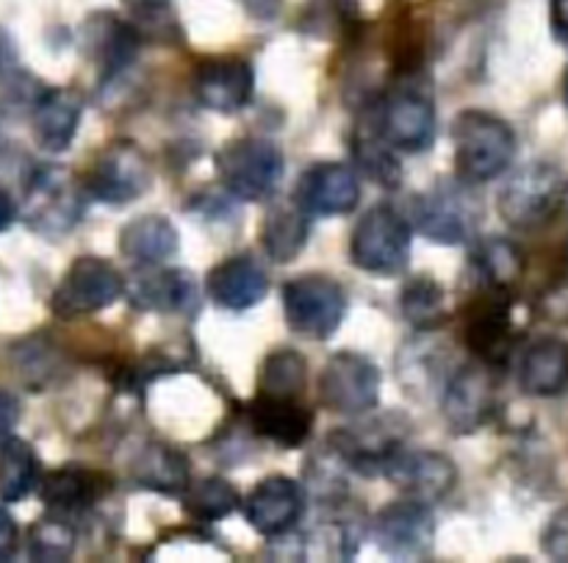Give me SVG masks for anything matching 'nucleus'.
Listing matches in <instances>:
<instances>
[{
  "label": "nucleus",
  "instance_id": "f257e3e1",
  "mask_svg": "<svg viewBox=\"0 0 568 563\" xmlns=\"http://www.w3.org/2000/svg\"><path fill=\"white\" fill-rule=\"evenodd\" d=\"M453 139L455 167L466 183L494 181L516 155L514 128L488 111H460L453 122Z\"/></svg>",
  "mask_w": 568,
  "mask_h": 563
},
{
  "label": "nucleus",
  "instance_id": "f03ea898",
  "mask_svg": "<svg viewBox=\"0 0 568 563\" xmlns=\"http://www.w3.org/2000/svg\"><path fill=\"white\" fill-rule=\"evenodd\" d=\"M286 159L281 148L264 137L231 139L216 153V175L239 200H266L281 183Z\"/></svg>",
  "mask_w": 568,
  "mask_h": 563
},
{
  "label": "nucleus",
  "instance_id": "7ed1b4c3",
  "mask_svg": "<svg viewBox=\"0 0 568 563\" xmlns=\"http://www.w3.org/2000/svg\"><path fill=\"white\" fill-rule=\"evenodd\" d=\"M347 314V294L342 283L322 272H308L283 286V316L288 331L303 339L325 342Z\"/></svg>",
  "mask_w": 568,
  "mask_h": 563
},
{
  "label": "nucleus",
  "instance_id": "20e7f679",
  "mask_svg": "<svg viewBox=\"0 0 568 563\" xmlns=\"http://www.w3.org/2000/svg\"><path fill=\"white\" fill-rule=\"evenodd\" d=\"M566 198V178L558 167L536 164L521 167L499 192V214L519 231H532L552 220Z\"/></svg>",
  "mask_w": 568,
  "mask_h": 563
},
{
  "label": "nucleus",
  "instance_id": "39448f33",
  "mask_svg": "<svg viewBox=\"0 0 568 563\" xmlns=\"http://www.w3.org/2000/svg\"><path fill=\"white\" fill-rule=\"evenodd\" d=\"M349 259L369 275L392 278L410 261V228L388 205L369 209L349 239Z\"/></svg>",
  "mask_w": 568,
  "mask_h": 563
},
{
  "label": "nucleus",
  "instance_id": "423d86ee",
  "mask_svg": "<svg viewBox=\"0 0 568 563\" xmlns=\"http://www.w3.org/2000/svg\"><path fill=\"white\" fill-rule=\"evenodd\" d=\"M125 292V281L111 261L98 255H81L70 264L67 275L55 286L50 298V309L61 320H78V316L98 314L109 309Z\"/></svg>",
  "mask_w": 568,
  "mask_h": 563
},
{
  "label": "nucleus",
  "instance_id": "0eeeda50",
  "mask_svg": "<svg viewBox=\"0 0 568 563\" xmlns=\"http://www.w3.org/2000/svg\"><path fill=\"white\" fill-rule=\"evenodd\" d=\"M150 187H153L150 161L144 150L131 139H116V142L105 144L83 181L89 198L111 205L131 203V200L142 198Z\"/></svg>",
  "mask_w": 568,
  "mask_h": 563
},
{
  "label": "nucleus",
  "instance_id": "6e6552de",
  "mask_svg": "<svg viewBox=\"0 0 568 563\" xmlns=\"http://www.w3.org/2000/svg\"><path fill=\"white\" fill-rule=\"evenodd\" d=\"M375 128L394 150L425 153L436 139V105L416 87H399L377 105Z\"/></svg>",
  "mask_w": 568,
  "mask_h": 563
},
{
  "label": "nucleus",
  "instance_id": "1a4fd4ad",
  "mask_svg": "<svg viewBox=\"0 0 568 563\" xmlns=\"http://www.w3.org/2000/svg\"><path fill=\"white\" fill-rule=\"evenodd\" d=\"M381 398V370L366 355L336 353L320 375V400L342 416L366 414Z\"/></svg>",
  "mask_w": 568,
  "mask_h": 563
},
{
  "label": "nucleus",
  "instance_id": "9d476101",
  "mask_svg": "<svg viewBox=\"0 0 568 563\" xmlns=\"http://www.w3.org/2000/svg\"><path fill=\"white\" fill-rule=\"evenodd\" d=\"M372 536H375L377 547L392 559L419 561L433 550L436 522H433L427 503L416 497L399 500V503L386 505L375 516Z\"/></svg>",
  "mask_w": 568,
  "mask_h": 563
},
{
  "label": "nucleus",
  "instance_id": "9b49d317",
  "mask_svg": "<svg viewBox=\"0 0 568 563\" xmlns=\"http://www.w3.org/2000/svg\"><path fill=\"white\" fill-rule=\"evenodd\" d=\"M414 225L430 242L460 244L471 237L477 225L475 200L455 183H442L427 189L414 205Z\"/></svg>",
  "mask_w": 568,
  "mask_h": 563
},
{
  "label": "nucleus",
  "instance_id": "f8f14e48",
  "mask_svg": "<svg viewBox=\"0 0 568 563\" xmlns=\"http://www.w3.org/2000/svg\"><path fill=\"white\" fill-rule=\"evenodd\" d=\"M466 348L486 364H505L514 348L508 289L483 286L480 298L469 305L466 316Z\"/></svg>",
  "mask_w": 568,
  "mask_h": 563
},
{
  "label": "nucleus",
  "instance_id": "ddd939ff",
  "mask_svg": "<svg viewBox=\"0 0 568 563\" xmlns=\"http://www.w3.org/2000/svg\"><path fill=\"white\" fill-rule=\"evenodd\" d=\"M125 292L136 311L192 316L200 309L197 278L181 267L178 270H155L153 264H148L131 278Z\"/></svg>",
  "mask_w": 568,
  "mask_h": 563
},
{
  "label": "nucleus",
  "instance_id": "4468645a",
  "mask_svg": "<svg viewBox=\"0 0 568 563\" xmlns=\"http://www.w3.org/2000/svg\"><path fill=\"white\" fill-rule=\"evenodd\" d=\"M255 72L247 59L239 56H220L205 59L194 72V98L200 105L220 114H236L253 100Z\"/></svg>",
  "mask_w": 568,
  "mask_h": 563
},
{
  "label": "nucleus",
  "instance_id": "2eb2a0df",
  "mask_svg": "<svg viewBox=\"0 0 568 563\" xmlns=\"http://www.w3.org/2000/svg\"><path fill=\"white\" fill-rule=\"evenodd\" d=\"M383 477H388L394 486L403 489L410 497L422 500V503H436L453 492L455 483H458V470L442 453L399 448L388 459Z\"/></svg>",
  "mask_w": 568,
  "mask_h": 563
},
{
  "label": "nucleus",
  "instance_id": "dca6fc26",
  "mask_svg": "<svg viewBox=\"0 0 568 563\" xmlns=\"http://www.w3.org/2000/svg\"><path fill=\"white\" fill-rule=\"evenodd\" d=\"M81 194L61 170H39L26 194L28 225L44 233H64L81 217Z\"/></svg>",
  "mask_w": 568,
  "mask_h": 563
},
{
  "label": "nucleus",
  "instance_id": "f3484780",
  "mask_svg": "<svg viewBox=\"0 0 568 563\" xmlns=\"http://www.w3.org/2000/svg\"><path fill=\"white\" fill-rule=\"evenodd\" d=\"M361 187L349 167L320 161L300 175L294 200L314 217H342L358 205Z\"/></svg>",
  "mask_w": 568,
  "mask_h": 563
},
{
  "label": "nucleus",
  "instance_id": "a211bd4d",
  "mask_svg": "<svg viewBox=\"0 0 568 563\" xmlns=\"http://www.w3.org/2000/svg\"><path fill=\"white\" fill-rule=\"evenodd\" d=\"M305 511V492L292 477H266L244 500V516L261 536H286Z\"/></svg>",
  "mask_w": 568,
  "mask_h": 563
},
{
  "label": "nucleus",
  "instance_id": "6ab92c4d",
  "mask_svg": "<svg viewBox=\"0 0 568 563\" xmlns=\"http://www.w3.org/2000/svg\"><path fill=\"white\" fill-rule=\"evenodd\" d=\"M139 44H142V33L111 11H98L83 26V48L103 81L131 67L139 53Z\"/></svg>",
  "mask_w": 568,
  "mask_h": 563
},
{
  "label": "nucleus",
  "instance_id": "aec40b11",
  "mask_svg": "<svg viewBox=\"0 0 568 563\" xmlns=\"http://www.w3.org/2000/svg\"><path fill=\"white\" fill-rule=\"evenodd\" d=\"M205 289L220 309L247 311L266 298L270 278L253 255H233L211 270Z\"/></svg>",
  "mask_w": 568,
  "mask_h": 563
},
{
  "label": "nucleus",
  "instance_id": "412c9836",
  "mask_svg": "<svg viewBox=\"0 0 568 563\" xmlns=\"http://www.w3.org/2000/svg\"><path fill=\"white\" fill-rule=\"evenodd\" d=\"M494 409V381L486 366H466L444 394V416L455 433H471L483 428Z\"/></svg>",
  "mask_w": 568,
  "mask_h": 563
},
{
  "label": "nucleus",
  "instance_id": "4be33fe9",
  "mask_svg": "<svg viewBox=\"0 0 568 563\" xmlns=\"http://www.w3.org/2000/svg\"><path fill=\"white\" fill-rule=\"evenodd\" d=\"M105 481L94 470L87 466H61V470L48 472L39 481V497L50 514L78 516L94 509V503L103 494Z\"/></svg>",
  "mask_w": 568,
  "mask_h": 563
},
{
  "label": "nucleus",
  "instance_id": "5701e85b",
  "mask_svg": "<svg viewBox=\"0 0 568 563\" xmlns=\"http://www.w3.org/2000/svg\"><path fill=\"white\" fill-rule=\"evenodd\" d=\"M250 428L277 448L294 450L311 436V411L297 398H255L247 409Z\"/></svg>",
  "mask_w": 568,
  "mask_h": 563
},
{
  "label": "nucleus",
  "instance_id": "b1692460",
  "mask_svg": "<svg viewBox=\"0 0 568 563\" xmlns=\"http://www.w3.org/2000/svg\"><path fill=\"white\" fill-rule=\"evenodd\" d=\"M81 125V100L67 89H48L33 103V137L48 153H64Z\"/></svg>",
  "mask_w": 568,
  "mask_h": 563
},
{
  "label": "nucleus",
  "instance_id": "393cba45",
  "mask_svg": "<svg viewBox=\"0 0 568 563\" xmlns=\"http://www.w3.org/2000/svg\"><path fill=\"white\" fill-rule=\"evenodd\" d=\"M521 392L530 398H558L568 389V344L560 339H538L519 366Z\"/></svg>",
  "mask_w": 568,
  "mask_h": 563
},
{
  "label": "nucleus",
  "instance_id": "a878e982",
  "mask_svg": "<svg viewBox=\"0 0 568 563\" xmlns=\"http://www.w3.org/2000/svg\"><path fill=\"white\" fill-rule=\"evenodd\" d=\"M131 477L136 486L164 497H183L192 486L186 455L170 444H148L133 461Z\"/></svg>",
  "mask_w": 568,
  "mask_h": 563
},
{
  "label": "nucleus",
  "instance_id": "bb28decb",
  "mask_svg": "<svg viewBox=\"0 0 568 563\" xmlns=\"http://www.w3.org/2000/svg\"><path fill=\"white\" fill-rule=\"evenodd\" d=\"M308 211L292 200V203H275L264 214L261 222V244H264L266 255L277 264H288L303 253L305 242L311 237Z\"/></svg>",
  "mask_w": 568,
  "mask_h": 563
},
{
  "label": "nucleus",
  "instance_id": "cd10ccee",
  "mask_svg": "<svg viewBox=\"0 0 568 563\" xmlns=\"http://www.w3.org/2000/svg\"><path fill=\"white\" fill-rule=\"evenodd\" d=\"M120 250L139 264H159L178 250V231L166 217H136L122 228Z\"/></svg>",
  "mask_w": 568,
  "mask_h": 563
},
{
  "label": "nucleus",
  "instance_id": "c85d7f7f",
  "mask_svg": "<svg viewBox=\"0 0 568 563\" xmlns=\"http://www.w3.org/2000/svg\"><path fill=\"white\" fill-rule=\"evenodd\" d=\"M39 459L26 439L6 436L0 442V500L20 503L39 486Z\"/></svg>",
  "mask_w": 568,
  "mask_h": 563
},
{
  "label": "nucleus",
  "instance_id": "c756f323",
  "mask_svg": "<svg viewBox=\"0 0 568 563\" xmlns=\"http://www.w3.org/2000/svg\"><path fill=\"white\" fill-rule=\"evenodd\" d=\"M305 381H308V366H305L303 355L294 350H275L261 364L258 394L261 398L292 400L303 394Z\"/></svg>",
  "mask_w": 568,
  "mask_h": 563
},
{
  "label": "nucleus",
  "instance_id": "7c9ffc66",
  "mask_svg": "<svg viewBox=\"0 0 568 563\" xmlns=\"http://www.w3.org/2000/svg\"><path fill=\"white\" fill-rule=\"evenodd\" d=\"M399 305H403L405 320L416 331H433V328L444 325V320H447V314H444V289L430 275L410 278L405 283Z\"/></svg>",
  "mask_w": 568,
  "mask_h": 563
},
{
  "label": "nucleus",
  "instance_id": "2f4dec72",
  "mask_svg": "<svg viewBox=\"0 0 568 563\" xmlns=\"http://www.w3.org/2000/svg\"><path fill=\"white\" fill-rule=\"evenodd\" d=\"M181 500L186 514L205 522L225 520V516H231L242 505V497H239V492L225 477H205V481L192 483Z\"/></svg>",
  "mask_w": 568,
  "mask_h": 563
},
{
  "label": "nucleus",
  "instance_id": "473e14b6",
  "mask_svg": "<svg viewBox=\"0 0 568 563\" xmlns=\"http://www.w3.org/2000/svg\"><path fill=\"white\" fill-rule=\"evenodd\" d=\"M475 270L480 275L483 286L510 289L519 281L521 270H525V259H521L519 248L505 239H488L480 250L475 253Z\"/></svg>",
  "mask_w": 568,
  "mask_h": 563
},
{
  "label": "nucleus",
  "instance_id": "72a5a7b5",
  "mask_svg": "<svg viewBox=\"0 0 568 563\" xmlns=\"http://www.w3.org/2000/svg\"><path fill=\"white\" fill-rule=\"evenodd\" d=\"M392 150L394 148L377 133V128L372 133H355L353 139L355 164L364 170L366 178L381 183L383 189H397L399 178H403V167L394 159Z\"/></svg>",
  "mask_w": 568,
  "mask_h": 563
},
{
  "label": "nucleus",
  "instance_id": "f704fd0d",
  "mask_svg": "<svg viewBox=\"0 0 568 563\" xmlns=\"http://www.w3.org/2000/svg\"><path fill=\"white\" fill-rule=\"evenodd\" d=\"M75 553V531H72L70 520L59 514H48L33 525L31 539H28V555L31 561L59 563L70 561Z\"/></svg>",
  "mask_w": 568,
  "mask_h": 563
},
{
  "label": "nucleus",
  "instance_id": "c9c22d12",
  "mask_svg": "<svg viewBox=\"0 0 568 563\" xmlns=\"http://www.w3.org/2000/svg\"><path fill=\"white\" fill-rule=\"evenodd\" d=\"M544 550L555 561H568V509L549 522L547 533H544Z\"/></svg>",
  "mask_w": 568,
  "mask_h": 563
},
{
  "label": "nucleus",
  "instance_id": "e433bc0d",
  "mask_svg": "<svg viewBox=\"0 0 568 563\" xmlns=\"http://www.w3.org/2000/svg\"><path fill=\"white\" fill-rule=\"evenodd\" d=\"M17 542H20V533H17L14 520L0 509V563L14 559Z\"/></svg>",
  "mask_w": 568,
  "mask_h": 563
},
{
  "label": "nucleus",
  "instance_id": "4c0bfd02",
  "mask_svg": "<svg viewBox=\"0 0 568 563\" xmlns=\"http://www.w3.org/2000/svg\"><path fill=\"white\" fill-rule=\"evenodd\" d=\"M17 420H20V403H17L14 394L0 389V442H3L6 436H11Z\"/></svg>",
  "mask_w": 568,
  "mask_h": 563
},
{
  "label": "nucleus",
  "instance_id": "58836bf2",
  "mask_svg": "<svg viewBox=\"0 0 568 563\" xmlns=\"http://www.w3.org/2000/svg\"><path fill=\"white\" fill-rule=\"evenodd\" d=\"M552 31L560 42H568V0H552Z\"/></svg>",
  "mask_w": 568,
  "mask_h": 563
},
{
  "label": "nucleus",
  "instance_id": "ea45409f",
  "mask_svg": "<svg viewBox=\"0 0 568 563\" xmlns=\"http://www.w3.org/2000/svg\"><path fill=\"white\" fill-rule=\"evenodd\" d=\"M244 3H247L250 14L258 17V20H270L281 9V0H244Z\"/></svg>",
  "mask_w": 568,
  "mask_h": 563
},
{
  "label": "nucleus",
  "instance_id": "a19ab883",
  "mask_svg": "<svg viewBox=\"0 0 568 563\" xmlns=\"http://www.w3.org/2000/svg\"><path fill=\"white\" fill-rule=\"evenodd\" d=\"M14 217H17L14 200L9 198V192H6V189H0V231H6V228L11 225V222H14Z\"/></svg>",
  "mask_w": 568,
  "mask_h": 563
},
{
  "label": "nucleus",
  "instance_id": "79ce46f5",
  "mask_svg": "<svg viewBox=\"0 0 568 563\" xmlns=\"http://www.w3.org/2000/svg\"><path fill=\"white\" fill-rule=\"evenodd\" d=\"M128 6H133V9L136 11H159V9H164L166 6V0H125Z\"/></svg>",
  "mask_w": 568,
  "mask_h": 563
},
{
  "label": "nucleus",
  "instance_id": "37998d69",
  "mask_svg": "<svg viewBox=\"0 0 568 563\" xmlns=\"http://www.w3.org/2000/svg\"><path fill=\"white\" fill-rule=\"evenodd\" d=\"M564 100H566V105H568V70H566V76H564Z\"/></svg>",
  "mask_w": 568,
  "mask_h": 563
}]
</instances>
